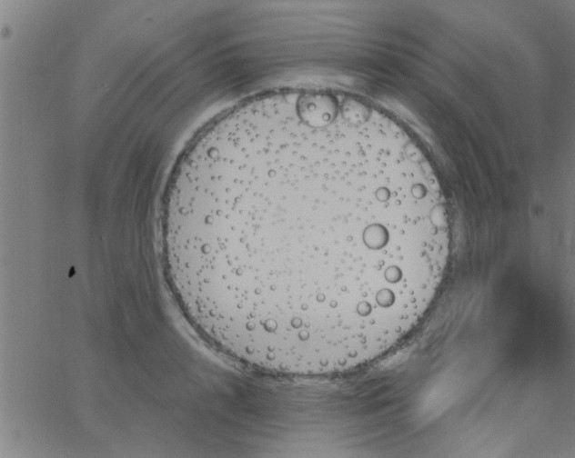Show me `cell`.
I'll return each instance as SVG.
<instances>
[{"label":"cell","instance_id":"cell-1","mask_svg":"<svg viewBox=\"0 0 575 458\" xmlns=\"http://www.w3.org/2000/svg\"><path fill=\"white\" fill-rule=\"evenodd\" d=\"M426 162L353 105L255 114L174 173L162 244L190 324L230 357L321 376L387 353L419 323L449 254Z\"/></svg>","mask_w":575,"mask_h":458}]
</instances>
